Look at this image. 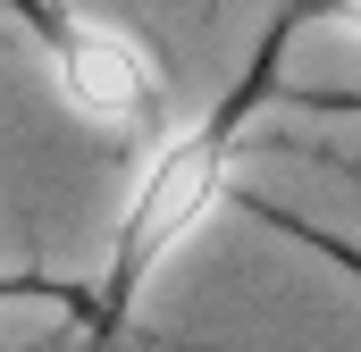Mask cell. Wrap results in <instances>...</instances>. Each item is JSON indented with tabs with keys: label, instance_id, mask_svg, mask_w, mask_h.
<instances>
[{
	"label": "cell",
	"instance_id": "4",
	"mask_svg": "<svg viewBox=\"0 0 361 352\" xmlns=\"http://www.w3.org/2000/svg\"><path fill=\"white\" fill-rule=\"evenodd\" d=\"M286 8H294V25H311V17H319V25L361 34V0H286Z\"/></svg>",
	"mask_w": 361,
	"mask_h": 352
},
{
	"label": "cell",
	"instance_id": "1",
	"mask_svg": "<svg viewBox=\"0 0 361 352\" xmlns=\"http://www.w3.org/2000/svg\"><path fill=\"white\" fill-rule=\"evenodd\" d=\"M286 34H294V8H277L269 42H261V68L227 92V101H210L202 118H177V126L143 151V168L126 184V210H118V227H109V252H101V285L76 302L92 327H126V319H135V302L152 294V277L177 260L185 244L219 218V201L235 193L244 151L269 143V134H261V109H269V92H277L269 59L286 51Z\"/></svg>",
	"mask_w": 361,
	"mask_h": 352
},
{
	"label": "cell",
	"instance_id": "2",
	"mask_svg": "<svg viewBox=\"0 0 361 352\" xmlns=\"http://www.w3.org/2000/svg\"><path fill=\"white\" fill-rule=\"evenodd\" d=\"M8 17L25 25L42 76L59 92V109L126 151H152L177 126V92H169V59L126 25V17H92L68 0H8Z\"/></svg>",
	"mask_w": 361,
	"mask_h": 352
},
{
	"label": "cell",
	"instance_id": "3",
	"mask_svg": "<svg viewBox=\"0 0 361 352\" xmlns=\"http://www.w3.org/2000/svg\"><path fill=\"white\" fill-rule=\"evenodd\" d=\"M269 227H286V235H302L311 252H336V260H345V268H353V277H361V252H353V244H345V235H328V227H302V218H286V210H269Z\"/></svg>",
	"mask_w": 361,
	"mask_h": 352
},
{
	"label": "cell",
	"instance_id": "5",
	"mask_svg": "<svg viewBox=\"0 0 361 352\" xmlns=\"http://www.w3.org/2000/svg\"><path fill=\"white\" fill-rule=\"evenodd\" d=\"M286 109H311V118H361V92H277Z\"/></svg>",
	"mask_w": 361,
	"mask_h": 352
}]
</instances>
